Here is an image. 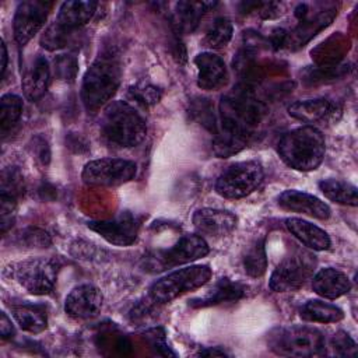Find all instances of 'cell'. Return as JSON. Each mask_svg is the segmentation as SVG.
Wrapping results in <instances>:
<instances>
[{"instance_id": "1", "label": "cell", "mask_w": 358, "mask_h": 358, "mask_svg": "<svg viewBox=\"0 0 358 358\" xmlns=\"http://www.w3.org/2000/svg\"><path fill=\"white\" fill-rule=\"evenodd\" d=\"M324 151V136L315 126H303L288 131L278 143L281 159L289 168L302 172L315 171L322 164Z\"/></svg>"}, {"instance_id": "2", "label": "cell", "mask_w": 358, "mask_h": 358, "mask_svg": "<svg viewBox=\"0 0 358 358\" xmlns=\"http://www.w3.org/2000/svg\"><path fill=\"white\" fill-rule=\"evenodd\" d=\"M101 133L109 144L129 148L138 145L144 140L147 124L144 117L130 103L113 101L103 110Z\"/></svg>"}, {"instance_id": "3", "label": "cell", "mask_w": 358, "mask_h": 358, "mask_svg": "<svg viewBox=\"0 0 358 358\" xmlns=\"http://www.w3.org/2000/svg\"><path fill=\"white\" fill-rule=\"evenodd\" d=\"M120 64L115 56H99L85 71L81 85V99L88 112H96L106 105L120 84Z\"/></svg>"}, {"instance_id": "4", "label": "cell", "mask_w": 358, "mask_h": 358, "mask_svg": "<svg viewBox=\"0 0 358 358\" xmlns=\"http://www.w3.org/2000/svg\"><path fill=\"white\" fill-rule=\"evenodd\" d=\"M267 113V106L246 88H238L221 98L220 115L221 127L234 129L252 136Z\"/></svg>"}, {"instance_id": "5", "label": "cell", "mask_w": 358, "mask_h": 358, "mask_svg": "<svg viewBox=\"0 0 358 358\" xmlns=\"http://www.w3.org/2000/svg\"><path fill=\"white\" fill-rule=\"evenodd\" d=\"M268 347L282 357H320L326 352L323 334L309 326L277 327L268 333Z\"/></svg>"}, {"instance_id": "6", "label": "cell", "mask_w": 358, "mask_h": 358, "mask_svg": "<svg viewBox=\"0 0 358 358\" xmlns=\"http://www.w3.org/2000/svg\"><path fill=\"white\" fill-rule=\"evenodd\" d=\"M211 274V268L206 264L178 268L157 280L150 287V296L157 303H168L178 296L207 284Z\"/></svg>"}, {"instance_id": "7", "label": "cell", "mask_w": 358, "mask_h": 358, "mask_svg": "<svg viewBox=\"0 0 358 358\" xmlns=\"http://www.w3.org/2000/svg\"><path fill=\"white\" fill-rule=\"evenodd\" d=\"M316 257L308 250H295L284 257L273 271L268 287L274 292H289L301 288L313 277L316 268Z\"/></svg>"}, {"instance_id": "8", "label": "cell", "mask_w": 358, "mask_h": 358, "mask_svg": "<svg viewBox=\"0 0 358 358\" xmlns=\"http://www.w3.org/2000/svg\"><path fill=\"white\" fill-rule=\"evenodd\" d=\"M264 172L256 161L229 165L215 180V192L224 199H242L253 193L263 182Z\"/></svg>"}, {"instance_id": "9", "label": "cell", "mask_w": 358, "mask_h": 358, "mask_svg": "<svg viewBox=\"0 0 358 358\" xmlns=\"http://www.w3.org/2000/svg\"><path fill=\"white\" fill-rule=\"evenodd\" d=\"M59 273V263L50 257H31L13 266L11 274L17 282L32 295L52 292Z\"/></svg>"}, {"instance_id": "10", "label": "cell", "mask_w": 358, "mask_h": 358, "mask_svg": "<svg viewBox=\"0 0 358 358\" xmlns=\"http://www.w3.org/2000/svg\"><path fill=\"white\" fill-rule=\"evenodd\" d=\"M137 172L133 161L123 158H101L84 165L81 178L88 186L113 187L130 182Z\"/></svg>"}, {"instance_id": "11", "label": "cell", "mask_w": 358, "mask_h": 358, "mask_svg": "<svg viewBox=\"0 0 358 358\" xmlns=\"http://www.w3.org/2000/svg\"><path fill=\"white\" fill-rule=\"evenodd\" d=\"M210 252L207 242L199 235H183L173 246L158 250L147 257L151 271H162L204 257Z\"/></svg>"}, {"instance_id": "12", "label": "cell", "mask_w": 358, "mask_h": 358, "mask_svg": "<svg viewBox=\"0 0 358 358\" xmlns=\"http://www.w3.org/2000/svg\"><path fill=\"white\" fill-rule=\"evenodd\" d=\"M52 6V3L41 0H25L18 4L13 20V29L14 39L20 46H24L35 34L39 32Z\"/></svg>"}, {"instance_id": "13", "label": "cell", "mask_w": 358, "mask_h": 358, "mask_svg": "<svg viewBox=\"0 0 358 358\" xmlns=\"http://www.w3.org/2000/svg\"><path fill=\"white\" fill-rule=\"evenodd\" d=\"M88 228L116 246H130L137 239L140 218L130 211H122L113 220L91 221Z\"/></svg>"}, {"instance_id": "14", "label": "cell", "mask_w": 358, "mask_h": 358, "mask_svg": "<svg viewBox=\"0 0 358 358\" xmlns=\"http://www.w3.org/2000/svg\"><path fill=\"white\" fill-rule=\"evenodd\" d=\"M288 113L309 126L313 123H330L340 117L341 108L327 98L296 101L288 106Z\"/></svg>"}, {"instance_id": "15", "label": "cell", "mask_w": 358, "mask_h": 358, "mask_svg": "<svg viewBox=\"0 0 358 358\" xmlns=\"http://www.w3.org/2000/svg\"><path fill=\"white\" fill-rule=\"evenodd\" d=\"M103 295L95 285L81 284L74 287L64 301V310L74 319H91L102 308Z\"/></svg>"}, {"instance_id": "16", "label": "cell", "mask_w": 358, "mask_h": 358, "mask_svg": "<svg viewBox=\"0 0 358 358\" xmlns=\"http://www.w3.org/2000/svg\"><path fill=\"white\" fill-rule=\"evenodd\" d=\"M192 221L200 234L218 238L231 234L236 228L238 218L227 210L200 208L194 211Z\"/></svg>"}, {"instance_id": "17", "label": "cell", "mask_w": 358, "mask_h": 358, "mask_svg": "<svg viewBox=\"0 0 358 358\" xmlns=\"http://www.w3.org/2000/svg\"><path fill=\"white\" fill-rule=\"evenodd\" d=\"M278 204L288 211L305 214L317 220H327L331 213L330 207L319 197L294 189L284 190L278 196Z\"/></svg>"}, {"instance_id": "18", "label": "cell", "mask_w": 358, "mask_h": 358, "mask_svg": "<svg viewBox=\"0 0 358 358\" xmlns=\"http://www.w3.org/2000/svg\"><path fill=\"white\" fill-rule=\"evenodd\" d=\"M197 66V85L206 91H215L228 83V70L224 60L211 52L200 53L194 57Z\"/></svg>"}, {"instance_id": "19", "label": "cell", "mask_w": 358, "mask_h": 358, "mask_svg": "<svg viewBox=\"0 0 358 358\" xmlns=\"http://www.w3.org/2000/svg\"><path fill=\"white\" fill-rule=\"evenodd\" d=\"M351 288L350 278L340 270L326 267L317 271L312 278V289L319 296L336 299L347 294Z\"/></svg>"}, {"instance_id": "20", "label": "cell", "mask_w": 358, "mask_h": 358, "mask_svg": "<svg viewBox=\"0 0 358 358\" xmlns=\"http://www.w3.org/2000/svg\"><path fill=\"white\" fill-rule=\"evenodd\" d=\"M215 1H179L172 15V25L176 35L189 34L199 25L201 17L214 8Z\"/></svg>"}, {"instance_id": "21", "label": "cell", "mask_w": 358, "mask_h": 358, "mask_svg": "<svg viewBox=\"0 0 358 358\" xmlns=\"http://www.w3.org/2000/svg\"><path fill=\"white\" fill-rule=\"evenodd\" d=\"M248 287L238 282L231 281L228 278H221L215 285L201 298L190 301L192 308H206L213 305H220L224 302H236L245 296Z\"/></svg>"}, {"instance_id": "22", "label": "cell", "mask_w": 358, "mask_h": 358, "mask_svg": "<svg viewBox=\"0 0 358 358\" xmlns=\"http://www.w3.org/2000/svg\"><path fill=\"white\" fill-rule=\"evenodd\" d=\"M285 227L301 243L312 250H326L330 248V238L327 232L309 221L287 218Z\"/></svg>"}, {"instance_id": "23", "label": "cell", "mask_w": 358, "mask_h": 358, "mask_svg": "<svg viewBox=\"0 0 358 358\" xmlns=\"http://www.w3.org/2000/svg\"><path fill=\"white\" fill-rule=\"evenodd\" d=\"M336 13L337 11L334 8L322 10L316 13L315 17L305 18L291 34H288L285 45H288V48L291 49L303 46V43H306L312 36H315L316 32H319L333 21Z\"/></svg>"}, {"instance_id": "24", "label": "cell", "mask_w": 358, "mask_h": 358, "mask_svg": "<svg viewBox=\"0 0 358 358\" xmlns=\"http://www.w3.org/2000/svg\"><path fill=\"white\" fill-rule=\"evenodd\" d=\"M50 83V69L48 60L36 57L22 78V90L29 101H38L48 90Z\"/></svg>"}, {"instance_id": "25", "label": "cell", "mask_w": 358, "mask_h": 358, "mask_svg": "<svg viewBox=\"0 0 358 358\" xmlns=\"http://www.w3.org/2000/svg\"><path fill=\"white\" fill-rule=\"evenodd\" d=\"M96 6L98 3L92 0L64 1L59 8L57 22L69 29H76L92 18Z\"/></svg>"}, {"instance_id": "26", "label": "cell", "mask_w": 358, "mask_h": 358, "mask_svg": "<svg viewBox=\"0 0 358 358\" xmlns=\"http://www.w3.org/2000/svg\"><path fill=\"white\" fill-rule=\"evenodd\" d=\"M250 137L252 136L245 134L242 131L221 127V130L215 133V137L213 141V152L218 158L232 157L248 145Z\"/></svg>"}, {"instance_id": "27", "label": "cell", "mask_w": 358, "mask_h": 358, "mask_svg": "<svg viewBox=\"0 0 358 358\" xmlns=\"http://www.w3.org/2000/svg\"><path fill=\"white\" fill-rule=\"evenodd\" d=\"M11 315L17 324L29 333H41L48 326V316L43 306L39 305H15Z\"/></svg>"}, {"instance_id": "28", "label": "cell", "mask_w": 358, "mask_h": 358, "mask_svg": "<svg viewBox=\"0 0 358 358\" xmlns=\"http://www.w3.org/2000/svg\"><path fill=\"white\" fill-rule=\"evenodd\" d=\"M299 315L303 320L317 323H336L344 317V312L338 306L320 299H312L303 303Z\"/></svg>"}, {"instance_id": "29", "label": "cell", "mask_w": 358, "mask_h": 358, "mask_svg": "<svg viewBox=\"0 0 358 358\" xmlns=\"http://www.w3.org/2000/svg\"><path fill=\"white\" fill-rule=\"evenodd\" d=\"M319 189L329 200H331L334 203L344 204V206H352V207H355L358 204L357 187L347 180L333 179V178L323 179L319 182Z\"/></svg>"}, {"instance_id": "30", "label": "cell", "mask_w": 358, "mask_h": 358, "mask_svg": "<svg viewBox=\"0 0 358 358\" xmlns=\"http://www.w3.org/2000/svg\"><path fill=\"white\" fill-rule=\"evenodd\" d=\"M243 267L248 275L257 278L266 273L267 255L264 246V238L256 239L246 250L243 256Z\"/></svg>"}, {"instance_id": "31", "label": "cell", "mask_w": 358, "mask_h": 358, "mask_svg": "<svg viewBox=\"0 0 358 358\" xmlns=\"http://www.w3.org/2000/svg\"><path fill=\"white\" fill-rule=\"evenodd\" d=\"M22 99L14 94H6L0 99V127L1 133L6 134L11 130L22 115Z\"/></svg>"}, {"instance_id": "32", "label": "cell", "mask_w": 358, "mask_h": 358, "mask_svg": "<svg viewBox=\"0 0 358 358\" xmlns=\"http://www.w3.org/2000/svg\"><path fill=\"white\" fill-rule=\"evenodd\" d=\"M232 32V22L225 17H218L206 32L203 43L210 49H221L229 43Z\"/></svg>"}, {"instance_id": "33", "label": "cell", "mask_w": 358, "mask_h": 358, "mask_svg": "<svg viewBox=\"0 0 358 358\" xmlns=\"http://www.w3.org/2000/svg\"><path fill=\"white\" fill-rule=\"evenodd\" d=\"M25 190L24 176L17 166H8L1 171L0 178V196L13 197L18 200Z\"/></svg>"}, {"instance_id": "34", "label": "cell", "mask_w": 358, "mask_h": 358, "mask_svg": "<svg viewBox=\"0 0 358 358\" xmlns=\"http://www.w3.org/2000/svg\"><path fill=\"white\" fill-rule=\"evenodd\" d=\"M73 29H69L63 25H60L57 21L48 27V29L41 36V45L48 50H57L64 48L71 35Z\"/></svg>"}, {"instance_id": "35", "label": "cell", "mask_w": 358, "mask_h": 358, "mask_svg": "<svg viewBox=\"0 0 358 358\" xmlns=\"http://www.w3.org/2000/svg\"><path fill=\"white\" fill-rule=\"evenodd\" d=\"M53 70L57 80L73 83L78 73V62L76 56L59 55L53 60Z\"/></svg>"}, {"instance_id": "36", "label": "cell", "mask_w": 358, "mask_h": 358, "mask_svg": "<svg viewBox=\"0 0 358 358\" xmlns=\"http://www.w3.org/2000/svg\"><path fill=\"white\" fill-rule=\"evenodd\" d=\"M130 94L137 102H140L145 106L159 102V99L162 96V91L158 87H155L152 84H147V83H141L136 87H131Z\"/></svg>"}, {"instance_id": "37", "label": "cell", "mask_w": 358, "mask_h": 358, "mask_svg": "<svg viewBox=\"0 0 358 358\" xmlns=\"http://www.w3.org/2000/svg\"><path fill=\"white\" fill-rule=\"evenodd\" d=\"M192 110H193L192 113L194 115V117L199 122H201L208 130L217 133L215 116H214V110H213V106L208 102V99H199V102L193 103Z\"/></svg>"}, {"instance_id": "38", "label": "cell", "mask_w": 358, "mask_h": 358, "mask_svg": "<svg viewBox=\"0 0 358 358\" xmlns=\"http://www.w3.org/2000/svg\"><path fill=\"white\" fill-rule=\"evenodd\" d=\"M21 241L28 248H38V249L49 248L50 243H52L50 235L45 229H41V228H36V227L27 228L21 235Z\"/></svg>"}, {"instance_id": "39", "label": "cell", "mask_w": 358, "mask_h": 358, "mask_svg": "<svg viewBox=\"0 0 358 358\" xmlns=\"http://www.w3.org/2000/svg\"><path fill=\"white\" fill-rule=\"evenodd\" d=\"M331 345L340 357H354L357 354V344L345 331H337L331 338Z\"/></svg>"}, {"instance_id": "40", "label": "cell", "mask_w": 358, "mask_h": 358, "mask_svg": "<svg viewBox=\"0 0 358 358\" xmlns=\"http://www.w3.org/2000/svg\"><path fill=\"white\" fill-rule=\"evenodd\" d=\"M15 208H17L15 199L0 196V224H1L3 234H6L8 228H11L15 217Z\"/></svg>"}, {"instance_id": "41", "label": "cell", "mask_w": 358, "mask_h": 358, "mask_svg": "<svg viewBox=\"0 0 358 358\" xmlns=\"http://www.w3.org/2000/svg\"><path fill=\"white\" fill-rule=\"evenodd\" d=\"M147 338L150 341V344L162 355H175L169 347L166 345L165 343V337H164V333L161 331V334H158V330H150L147 331Z\"/></svg>"}, {"instance_id": "42", "label": "cell", "mask_w": 358, "mask_h": 358, "mask_svg": "<svg viewBox=\"0 0 358 358\" xmlns=\"http://www.w3.org/2000/svg\"><path fill=\"white\" fill-rule=\"evenodd\" d=\"M34 151L36 158L41 161L42 165H48L50 161V150L49 145L46 143V140H43L42 137H36L34 140Z\"/></svg>"}, {"instance_id": "43", "label": "cell", "mask_w": 358, "mask_h": 358, "mask_svg": "<svg viewBox=\"0 0 358 358\" xmlns=\"http://www.w3.org/2000/svg\"><path fill=\"white\" fill-rule=\"evenodd\" d=\"M287 36H288V32L285 29H282V28L273 29L271 34H270V38H268L270 45L273 46V49L278 50L280 48H282L287 42Z\"/></svg>"}, {"instance_id": "44", "label": "cell", "mask_w": 358, "mask_h": 358, "mask_svg": "<svg viewBox=\"0 0 358 358\" xmlns=\"http://www.w3.org/2000/svg\"><path fill=\"white\" fill-rule=\"evenodd\" d=\"M14 334V327L11 324V320L7 317V315L4 312H1L0 315V336L3 340H7L10 337H13Z\"/></svg>"}, {"instance_id": "45", "label": "cell", "mask_w": 358, "mask_h": 358, "mask_svg": "<svg viewBox=\"0 0 358 358\" xmlns=\"http://www.w3.org/2000/svg\"><path fill=\"white\" fill-rule=\"evenodd\" d=\"M200 357H227L228 352L220 347H207L204 350H200Z\"/></svg>"}, {"instance_id": "46", "label": "cell", "mask_w": 358, "mask_h": 358, "mask_svg": "<svg viewBox=\"0 0 358 358\" xmlns=\"http://www.w3.org/2000/svg\"><path fill=\"white\" fill-rule=\"evenodd\" d=\"M295 17L303 21L305 18L309 17V6L306 3H301L295 7Z\"/></svg>"}, {"instance_id": "47", "label": "cell", "mask_w": 358, "mask_h": 358, "mask_svg": "<svg viewBox=\"0 0 358 358\" xmlns=\"http://www.w3.org/2000/svg\"><path fill=\"white\" fill-rule=\"evenodd\" d=\"M7 48H6V43L1 41V64H0V69H1V73H0V77L3 78L4 74H6V69H7Z\"/></svg>"}]
</instances>
